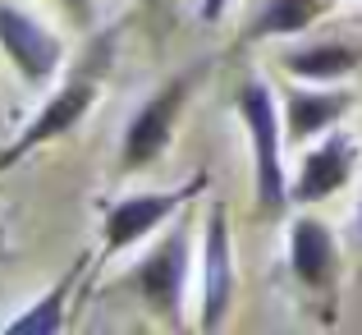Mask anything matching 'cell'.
Returning a JSON list of instances; mask_svg holds the SVG:
<instances>
[{
	"label": "cell",
	"mask_w": 362,
	"mask_h": 335,
	"mask_svg": "<svg viewBox=\"0 0 362 335\" xmlns=\"http://www.w3.org/2000/svg\"><path fill=\"white\" fill-rule=\"evenodd\" d=\"M88 262H92V257H88V253H78L69 266H64L60 280H55L51 290L42 294V299L28 303L18 317H9L5 327H0V335H55V331H64V317H69V294H74V285L83 280Z\"/></svg>",
	"instance_id": "8fae6325"
},
{
	"label": "cell",
	"mask_w": 362,
	"mask_h": 335,
	"mask_svg": "<svg viewBox=\"0 0 362 335\" xmlns=\"http://www.w3.org/2000/svg\"><path fill=\"white\" fill-rule=\"evenodd\" d=\"M0 51H5V60L14 64V74L28 83V88H51L55 74H60L64 64V42L51 33V28L42 23V18H33L28 9L18 5H5L0 0Z\"/></svg>",
	"instance_id": "8992f818"
},
{
	"label": "cell",
	"mask_w": 362,
	"mask_h": 335,
	"mask_svg": "<svg viewBox=\"0 0 362 335\" xmlns=\"http://www.w3.org/2000/svg\"><path fill=\"white\" fill-rule=\"evenodd\" d=\"M202 69L193 74H175L160 92H151L138 110H133L129 129H124V147H119V175H138V170H151L175 142V124L184 115L188 97H193Z\"/></svg>",
	"instance_id": "3957f363"
},
{
	"label": "cell",
	"mask_w": 362,
	"mask_h": 335,
	"mask_svg": "<svg viewBox=\"0 0 362 335\" xmlns=\"http://www.w3.org/2000/svg\"><path fill=\"white\" fill-rule=\"evenodd\" d=\"M234 308V244H230V216L225 207L206 212L202 229V327L206 335L221 331Z\"/></svg>",
	"instance_id": "52a82bcc"
},
{
	"label": "cell",
	"mask_w": 362,
	"mask_h": 335,
	"mask_svg": "<svg viewBox=\"0 0 362 335\" xmlns=\"http://www.w3.org/2000/svg\"><path fill=\"white\" fill-rule=\"evenodd\" d=\"M354 106V92L335 88V83H312V88H289L284 92V138L289 142H312L326 129H335V120H344V110Z\"/></svg>",
	"instance_id": "9c48e42d"
},
{
	"label": "cell",
	"mask_w": 362,
	"mask_h": 335,
	"mask_svg": "<svg viewBox=\"0 0 362 335\" xmlns=\"http://www.w3.org/2000/svg\"><path fill=\"white\" fill-rule=\"evenodd\" d=\"M280 64L303 83H339L349 74H358L362 51L344 42H321V46H298V51L280 55Z\"/></svg>",
	"instance_id": "7c38bea8"
},
{
	"label": "cell",
	"mask_w": 362,
	"mask_h": 335,
	"mask_svg": "<svg viewBox=\"0 0 362 335\" xmlns=\"http://www.w3.org/2000/svg\"><path fill=\"white\" fill-rule=\"evenodd\" d=\"M358 239H362V207H358Z\"/></svg>",
	"instance_id": "9a60e30c"
},
{
	"label": "cell",
	"mask_w": 362,
	"mask_h": 335,
	"mask_svg": "<svg viewBox=\"0 0 362 335\" xmlns=\"http://www.w3.org/2000/svg\"><path fill=\"white\" fill-rule=\"evenodd\" d=\"M211 184L206 170H197L188 184L179 188H160V193H129V198H115V203L101 212V248L106 253H124V248L142 244L151 229H160L179 207H188L202 188Z\"/></svg>",
	"instance_id": "277c9868"
},
{
	"label": "cell",
	"mask_w": 362,
	"mask_h": 335,
	"mask_svg": "<svg viewBox=\"0 0 362 335\" xmlns=\"http://www.w3.org/2000/svg\"><path fill=\"white\" fill-rule=\"evenodd\" d=\"M60 5L78 18V28H92V18H97V5H92V0H60Z\"/></svg>",
	"instance_id": "5bb4252c"
},
{
	"label": "cell",
	"mask_w": 362,
	"mask_h": 335,
	"mask_svg": "<svg viewBox=\"0 0 362 335\" xmlns=\"http://www.w3.org/2000/svg\"><path fill=\"white\" fill-rule=\"evenodd\" d=\"M289 271L303 290H330L339 271V248L326 221L293 216L289 221Z\"/></svg>",
	"instance_id": "30bf717a"
},
{
	"label": "cell",
	"mask_w": 362,
	"mask_h": 335,
	"mask_svg": "<svg viewBox=\"0 0 362 335\" xmlns=\"http://www.w3.org/2000/svg\"><path fill=\"white\" fill-rule=\"evenodd\" d=\"M239 120L247 129V147H252V203L257 216L280 221L289 198V175H284V115L275 106L271 88L262 79H247L239 88Z\"/></svg>",
	"instance_id": "6da1fadb"
},
{
	"label": "cell",
	"mask_w": 362,
	"mask_h": 335,
	"mask_svg": "<svg viewBox=\"0 0 362 335\" xmlns=\"http://www.w3.org/2000/svg\"><path fill=\"white\" fill-rule=\"evenodd\" d=\"M101 69H106V42L92 51L88 69H78L74 79H64L60 88L46 97V106L18 129V138L9 142V147H0V170L18 166L28 152H37V147H46V142H55V138H64V133L78 129V124L88 120V110L97 106V97H101Z\"/></svg>",
	"instance_id": "7a4b0ae2"
},
{
	"label": "cell",
	"mask_w": 362,
	"mask_h": 335,
	"mask_svg": "<svg viewBox=\"0 0 362 335\" xmlns=\"http://www.w3.org/2000/svg\"><path fill=\"white\" fill-rule=\"evenodd\" d=\"M330 9V0H266L262 9L247 23V42H262V37H298L317 23Z\"/></svg>",
	"instance_id": "4fadbf2b"
},
{
	"label": "cell",
	"mask_w": 362,
	"mask_h": 335,
	"mask_svg": "<svg viewBox=\"0 0 362 335\" xmlns=\"http://www.w3.org/2000/svg\"><path fill=\"white\" fill-rule=\"evenodd\" d=\"M188 221L170 225L160 234V244L151 248L147 257L133 271V285H138L142 303H147L156 317H165V327H184V285H188Z\"/></svg>",
	"instance_id": "5b68a950"
},
{
	"label": "cell",
	"mask_w": 362,
	"mask_h": 335,
	"mask_svg": "<svg viewBox=\"0 0 362 335\" xmlns=\"http://www.w3.org/2000/svg\"><path fill=\"white\" fill-rule=\"evenodd\" d=\"M354 170H358V142L349 133H326L317 147H308L298 175L289 179V198L298 207H317L326 198H335L354 179Z\"/></svg>",
	"instance_id": "ba28073f"
}]
</instances>
